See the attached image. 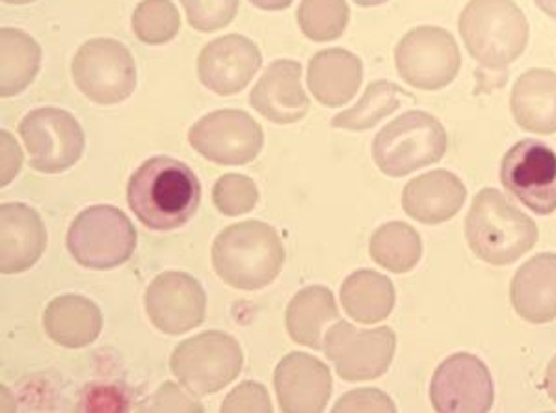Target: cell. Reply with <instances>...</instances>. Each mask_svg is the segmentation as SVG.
Wrapping results in <instances>:
<instances>
[{
    "label": "cell",
    "instance_id": "obj_22",
    "mask_svg": "<svg viewBox=\"0 0 556 413\" xmlns=\"http://www.w3.org/2000/svg\"><path fill=\"white\" fill-rule=\"evenodd\" d=\"M363 83V62L346 49H326L311 59L307 86L324 107H343L356 98Z\"/></svg>",
    "mask_w": 556,
    "mask_h": 413
},
{
    "label": "cell",
    "instance_id": "obj_3",
    "mask_svg": "<svg viewBox=\"0 0 556 413\" xmlns=\"http://www.w3.org/2000/svg\"><path fill=\"white\" fill-rule=\"evenodd\" d=\"M466 239L472 253L484 263L506 266L536 246L538 226L498 190L482 188L467 214Z\"/></svg>",
    "mask_w": 556,
    "mask_h": 413
},
{
    "label": "cell",
    "instance_id": "obj_5",
    "mask_svg": "<svg viewBox=\"0 0 556 413\" xmlns=\"http://www.w3.org/2000/svg\"><path fill=\"white\" fill-rule=\"evenodd\" d=\"M448 148V136L438 117L409 110L388 123L372 142L376 166L389 177H404L440 162Z\"/></svg>",
    "mask_w": 556,
    "mask_h": 413
},
{
    "label": "cell",
    "instance_id": "obj_27",
    "mask_svg": "<svg viewBox=\"0 0 556 413\" xmlns=\"http://www.w3.org/2000/svg\"><path fill=\"white\" fill-rule=\"evenodd\" d=\"M41 65L38 41L17 28L0 30V96L13 98L33 85Z\"/></svg>",
    "mask_w": 556,
    "mask_h": 413
},
{
    "label": "cell",
    "instance_id": "obj_28",
    "mask_svg": "<svg viewBox=\"0 0 556 413\" xmlns=\"http://www.w3.org/2000/svg\"><path fill=\"white\" fill-rule=\"evenodd\" d=\"M370 258L386 271L404 274L419 265L422 239L415 227L404 222H389L376 229L370 239Z\"/></svg>",
    "mask_w": 556,
    "mask_h": 413
},
{
    "label": "cell",
    "instance_id": "obj_40",
    "mask_svg": "<svg viewBox=\"0 0 556 413\" xmlns=\"http://www.w3.org/2000/svg\"><path fill=\"white\" fill-rule=\"evenodd\" d=\"M534 2L545 15H549L551 20H556V0H534Z\"/></svg>",
    "mask_w": 556,
    "mask_h": 413
},
{
    "label": "cell",
    "instance_id": "obj_12",
    "mask_svg": "<svg viewBox=\"0 0 556 413\" xmlns=\"http://www.w3.org/2000/svg\"><path fill=\"white\" fill-rule=\"evenodd\" d=\"M188 142L214 164L244 166L260 155L265 135L244 110L224 109L195 122L188 130Z\"/></svg>",
    "mask_w": 556,
    "mask_h": 413
},
{
    "label": "cell",
    "instance_id": "obj_15",
    "mask_svg": "<svg viewBox=\"0 0 556 413\" xmlns=\"http://www.w3.org/2000/svg\"><path fill=\"white\" fill-rule=\"evenodd\" d=\"M146 311L162 334L182 336L205 321L207 295L190 274L162 272L146 291Z\"/></svg>",
    "mask_w": 556,
    "mask_h": 413
},
{
    "label": "cell",
    "instance_id": "obj_32",
    "mask_svg": "<svg viewBox=\"0 0 556 413\" xmlns=\"http://www.w3.org/2000/svg\"><path fill=\"white\" fill-rule=\"evenodd\" d=\"M214 206L226 216L250 213L260 201V190L247 175H222L213 188Z\"/></svg>",
    "mask_w": 556,
    "mask_h": 413
},
{
    "label": "cell",
    "instance_id": "obj_20",
    "mask_svg": "<svg viewBox=\"0 0 556 413\" xmlns=\"http://www.w3.org/2000/svg\"><path fill=\"white\" fill-rule=\"evenodd\" d=\"M466 185L448 170L419 175L404 188L402 206L409 218L438 226L454 218L466 203Z\"/></svg>",
    "mask_w": 556,
    "mask_h": 413
},
{
    "label": "cell",
    "instance_id": "obj_26",
    "mask_svg": "<svg viewBox=\"0 0 556 413\" xmlns=\"http://www.w3.org/2000/svg\"><path fill=\"white\" fill-rule=\"evenodd\" d=\"M341 302L357 323H382L395 308V285L380 272L357 271L344 279Z\"/></svg>",
    "mask_w": 556,
    "mask_h": 413
},
{
    "label": "cell",
    "instance_id": "obj_39",
    "mask_svg": "<svg viewBox=\"0 0 556 413\" xmlns=\"http://www.w3.org/2000/svg\"><path fill=\"white\" fill-rule=\"evenodd\" d=\"M250 2L253 7L266 10V12H278V10H285L292 4V0H250Z\"/></svg>",
    "mask_w": 556,
    "mask_h": 413
},
{
    "label": "cell",
    "instance_id": "obj_21",
    "mask_svg": "<svg viewBox=\"0 0 556 413\" xmlns=\"http://www.w3.org/2000/svg\"><path fill=\"white\" fill-rule=\"evenodd\" d=\"M510 300L523 321L553 323L556 318V253L529 259L511 279Z\"/></svg>",
    "mask_w": 556,
    "mask_h": 413
},
{
    "label": "cell",
    "instance_id": "obj_30",
    "mask_svg": "<svg viewBox=\"0 0 556 413\" xmlns=\"http://www.w3.org/2000/svg\"><path fill=\"white\" fill-rule=\"evenodd\" d=\"M298 25L313 41L328 43L343 36L350 21L346 0H302L296 12Z\"/></svg>",
    "mask_w": 556,
    "mask_h": 413
},
{
    "label": "cell",
    "instance_id": "obj_25",
    "mask_svg": "<svg viewBox=\"0 0 556 413\" xmlns=\"http://www.w3.org/2000/svg\"><path fill=\"white\" fill-rule=\"evenodd\" d=\"M333 321H339L336 298L323 285H311L296 292L285 313V326L292 341L313 350L323 349L324 336Z\"/></svg>",
    "mask_w": 556,
    "mask_h": 413
},
{
    "label": "cell",
    "instance_id": "obj_29",
    "mask_svg": "<svg viewBox=\"0 0 556 413\" xmlns=\"http://www.w3.org/2000/svg\"><path fill=\"white\" fill-rule=\"evenodd\" d=\"M408 93L389 80H375L352 109L344 110L331 120V127L346 130H367L401 109V99Z\"/></svg>",
    "mask_w": 556,
    "mask_h": 413
},
{
    "label": "cell",
    "instance_id": "obj_31",
    "mask_svg": "<svg viewBox=\"0 0 556 413\" xmlns=\"http://www.w3.org/2000/svg\"><path fill=\"white\" fill-rule=\"evenodd\" d=\"M132 30L146 46H164L181 30V15L172 0H142L132 15Z\"/></svg>",
    "mask_w": 556,
    "mask_h": 413
},
{
    "label": "cell",
    "instance_id": "obj_11",
    "mask_svg": "<svg viewBox=\"0 0 556 413\" xmlns=\"http://www.w3.org/2000/svg\"><path fill=\"white\" fill-rule=\"evenodd\" d=\"M20 133L30 166L41 174H62L85 153V130L67 110H33L20 123Z\"/></svg>",
    "mask_w": 556,
    "mask_h": 413
},
{
    "label": "cell",
    "instance_id": "obj_7",
    "mask_svg": "<svg viewBox=\"0 0 556 413\" xmlns=\"http://www.w3.org/2000/svg\"><path fill=\"white\" fill-rule=\"evenodd\" d=\"M244 354L239 341L224 331H203L177 345L172 371L190 393H218L240 375Z\"/></svg>",
    "mask_w": 556,
    "mask_h": 413
},
{
    "label": "cell",
    "instance_id": "obj_19",
    "mask_svg": "<svg viewBox=\"0 0 556 413\" xmlns=\"http://www.w3.org/2000/svg\"><path fill=\"white\" fill-rule=\"evenodd\" d=\"M47 229L33 206L4 203L0 206V272L20 274L38 263L46 252Z\"/></svg>",
    "mask_w": 556,
    "mask_h": 413
},
{
    "label": "cell",
    "instance_id": "obj_10",
    "mask_svg": "<svg viewBox=\"0 0 556 413\" xmlns=\"http://www.w3.org/2000/svg\"><path fill=\"white\" fill-rule=\"evenodd\" d=\"M395 64L399 75L417 90H443L458 77L462 54L448 30L419 26L396 46Z\"/></svg>",
    "mask_w": 556,
    "mask_h": 413
},
{
    "label": "cell",
    "instance_id": "obj_37",
    "mask_svg": "<svg viewBox=\"0 0 556 413\" xmlns=\"http://www.w3.org/2000/svg\"><path fill=\"white\" fill-rule=\"evenodd\" d=\"M0 140H2V175L0 177H2V187H7L20 172L23 153L15 138L8 130L0 133Z\"/></svg>",
    "mask_w": 556,
    "mask_h": 413
},
{
    "label": "cell",
    "instance_id": "obj_36",
    "mask_svg": "<svg viewBox=\"0 0 556 413\" xmlns=\"http://www.w3.org/2000/svg\"><path fill=\"white\" fill-rule=\"evenodd\" d=\"M146 412H192L203 413V406L188 397L177 384L166 381L155 397L149 401V406L143 408Z\"/></svg>",
    "mask_w": 556,
    "mask_h": 413
},
{
    "label": "cell",
    "instance_id": "obj_13",
    "mask_svg": "<svg viewBox=\"0 0 556 413\" xmlns=\"http://www.w3.org/2000/svg\"><path fill=\"white\" fill-rule=\"evenodd\" d=\"M501 183L532 213L556 211V153L540 140H521L501 162Z\"/></svg>",
    "mask_w": 556,
    "mask_h": 413
},
{
    "label": "cell",
    "instance_id": "obj_1",
    "mask_svg": "<svg viewBox=\"0 0 556 413\" xmlns=\"http://www.w3.org/2000/svg\"><path fill=\"white\" fill-rule=\"evenodd\" d=\"M127 201L140 224L153 231H174L194 216L201 201L200 179L172 157L140 164L127 185Z\"/></svg>",
    "mask_w": 556,
    "mask_h": 413
},
{
    "label": "cell",
    "instance_id": "obj_18",
    "mask_svg": "<svg viewBox=\"0 0 556 413\" xmlns=\"http://www.w3.org/2000/svg\"><path fill=\"white\" fill-rule=\"evenodd\" d=\"M250 104L268 122L289 125L304 120L311 101L302 86V65L294 60H276L266 67L250 93Z\"/></svg>",
    "mask_w": 556,
    "mask_h": 413
},
{
    "label": "cell",
    "instance_id": "obj_38",
    "mask_svg": "<svg viewBox=\"0 0 556 413\" xmlns=\"http://www.w3.org/2000/svg\"><path fill=\"white\" fill-rule=\"evenodd\" d=\"M545 391L549 395L551 401L556 404V355L551 360L549 367H547V373H545Z\"/></svg>",
    "mask_w": 556,
    "mask_h": 413
},
{
    "label": "cell",
    "instance_id": "obj_33",
    "mask_svg": "<svg viewBox=\"0 0 556 413\" xmlns=\"http://www.w3.org/2000/svg\"><path fill=\"white\" fill-rule=\"evenodd\" d=\"M188 23L200 33L226 28L239 12V0H181Z\"/></svg>",
    "mask_w": 556,
    "mask_h": 413
},
{
    "label": "cell",
    "instance_id": "obj_34",
    "mask_svg": "<svg viewBox=\"0 0 556 413\" xmlns=\"http://www.w3.org/2000/svg\"><path fill=\"white\" fill-rule=\"evenodd\" d=\"M222 413H273V402L260 381H244L227 395Z\"/></svg>",
    "mask_w": 556,
    "mask_h": 413
},
{
    "label": "cell",
    "instance_id": "obj_16",
    "mask_svg": "<svg viewBox=\"0 0 556 413\" xmlns=\"http://www.w3.org/2000/svg\"><path fill=\"white\" fill-rule=\"evenodd\" d=\"M263 64L260 47L240 34L211 41L198 59L201 85L218 96H237L244 90Z\"/></svg>",
    "mask_w": 556,
    "mask_h": 413
},
{
    "label": "cell",
    "instance_id": "obj_41",
    "mask_svg": "<svg viewBox=\"0 0 556 413\" xmlns=\"http://www.w3.org/2000/svg\"><path fill=\"white\" fill-rule=\"evenodd\" d=\"M356 4H359V7H380V4H383V2H388V0H354Z\"/></svg>",
    "mask_w": 556,
    "mask_h": 413
},
{
    "label": "cell",
    "instance_id": "obj_24",
    "mask_svg": "<svg viewBox=\"0 0 556 413\" xmlns=\"http://www.w3.org/2000/svg\"><path fill=\"white\" fill-rule=\"evenodd\" d=\"M47 336L65 349H80L96 342L103 329L99 305L78 295L54 298L43 315Z\"/></svg>",
    "mask_w": 556,
    "mask_h": 413
},
{
    "label": "cell",
    "instance_id": "obj_35",
    "mask_svg": "<svg viewBox=\"0 0 556 413\" xmlns=\"http://www.w3.org/2000/svg\"><path fill=\"white\" fill-rule=\"evenodd\" d=\"M336 413L386 412L395 413L396 406L389 395L380 389H356L343 395L336 406Z\"/></svg>",
    "mask_w": 556,
    "mask_h": 413
},
{
    "label": "cell",
    "instance_id": "obj_9",
    "mask_svg": "<svg viewBox=\"0 0 556 413\" xmlns=\"http://www.w3.org/2000/svg\"><path fill=\"white\" fill-rule=\"evenodd\" d=\"M323 350L343 380H376L386 375L393 363L396 334L388 326L362 329L339 321L326 331Z\"/></svg>",
    "mask_w": 556,
    "mask_h": 413
},
{
    "label": "cell",
    "instance_id": "obj_42",
    "mask_svg": "<svg viewBox=\"0 0 556 413\" xmlns=\"http://www.w3.org/2000/svg\"><path fill=\"white\" fill-rule=\"evenodd\" d=\"M2 2H7V4H15V7H21V4H30L34 0H2Z\"/></svg>",
    "mask_w": 556,
    "mask_h": 413
},
{
    "label": "cell",
    "instance_id": "obj_6",
    "mask_svg": "<svg viewBox=\"0 0 556 413\" xmlns=\"http://www.w3.org/2000/svg\"><path fill=\"white\" fill-rule=\"evenodd\" d=\"M67 250L85 268L111 271L132 258L137 250V229L117 206H88L73 220Z\"/></svg>",
    "mask_w": 556,
    "mask_h": 413
},
{
    "label": "cell",
    "instance_id": "obj_17",
    "mask_svg": "<svg viewBox=\"0 0 556 413\" xmlns=\"http://www.w3.org/2000/svg\"><path fill=\"white\" fill-rule=\"evenodd\" d=\"M274 388L281 412L320 413L330 402L333 378L318 358L291 352L276 367Z\"/></svg>",
    "mask_w": 556,
    "mask_h": 413
},
{
    "label": "cell",
    "instance_id": "obj_8",
    "mask_svg": "<svg viewBox=\"0 0 556 413\" xmlns=\"http://www.w3.org/2000/svg\"><path fill=\"white\" fill-rule=\"evenodd\" d=\"M78 90L96 104H119L137 90V64L116 39L96 38L80 46L72 64Z\"/></svg>",
    "mask_w": 556,
    "mask_h": 413
},
{
    "label": "cell",
    "instance_id": "obj_14",
    "mask_svg": "<svg viewBox=\"0 0 556 413\" xmlns=\"http://www.w3.org/2000/svg\"><path fill=\"white\" fill-rule=\"evenodd\" d=\"M430 401L440 413H488L495 402L492 373L477 355L453 354L433 373Z\"/></svg>",
    "mask_w": 556,
    "mask_h": 413
},
{
    "label": "cell",
    "instance_id": "obj_23",
    "mask_svg": "<svg viewBox=\"0 0 556 413\" xmlns=\"http://www.w3.org/2000/svg\"><path fill=\"white\" fill-rule=\"evenodd\" d=\"M511 116L521 129L534 135L556 133V73L529 70L511 88Z\"/></svg>",
    "mask_w": 556,
    "mask_h": 413
},
{
    "label": "cell",
    "instance_id": "obj_4",
    "mask_svg": "<svg viewBox=\"0 0 556 413\" xmlns=\"http://www.w3.org/2000/svg\"><path fill=\"white\" fill-rule=\"evenodd\" d=\"M458 28L472 59L492 72L506 70L529 46V21L514 0H471Z\"/></svg>",
    "mask_w": 556,
    "mask_h": 413
},
{
    "label": "cell",
    "instance_id": "obj_2",
    "mask_svg": "<svg viewBox=\"0 0 556 413\" xmlns=\"http://www.w3.org/2000/svg\"><path fill=\"white\" fill-rule=\"evenodd\" d=\"M283 263V242L273 226L260 220L233 224L214 239V271L240 291L268 287L278 278Z\"/></svg>",
    "mask_w": 556,
    "mask_h": 413
}]
</instances>
